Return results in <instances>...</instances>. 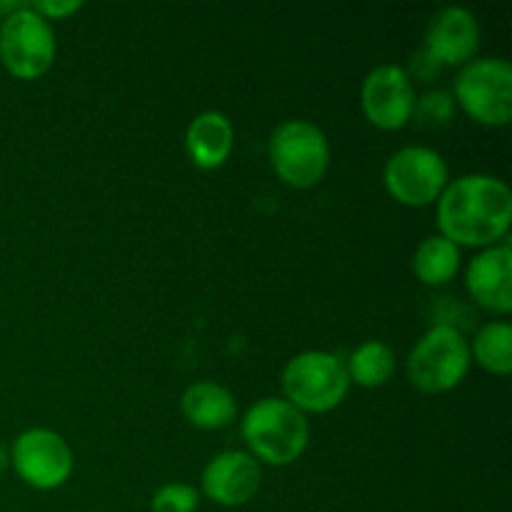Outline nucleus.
Segmentation results:
<instances>
[{
    "label": "nucleus",
    "mask_w": 512,
    "mask_h": 512,
    "mask_svg": "<svg viewBox=\"0 0 512 512\" xmlns=\"http://www.w3.org/2000/svg\"><path fill=\"white\" fill-rule=\"evenodd\" d=\"M512 223V193L493 175L473 173L445 185L438 198V225L455 245L493 248Z\"/></svg>",
    "instance_id": "f257e3e1"
},
{
    "label": "nucleus",
    "mask_w": 512,
    "mask_h": 512,
    "mask_svg": "<svg viewBox=\"0 0 512 512\" xmlns=\"http://www.w3.org/2000/svg\"><path fill=\"white\" fill-rule=\"evenodd\" d=\"M310 425L305 413L285 398H263L245 413L243 440L250 455L268 465H290L308 448Z\"/></svg>",
    "instance_id": "f03ea898"
},
{
    "label": "nucleus",
    "mask_w": 512,
    "mask_h": 512,
    "mask_svg": "<svg viewBox=\"0 0 512 512\" xmlns=\"http://www.w3.org/2000/svg\"><path fill=\"white\" fill-rule=\"evenodd\" d=\"M350 388L345 363L325 350L300 353L285 365L283 393L300 413H328L338 408Z\"/></svg>",
    "instance_id": "7ed1b4c3"
},
{
    "label": "nucleus",
    "mask_w": 512,
    "mask_h": 512,
    "mask_svg": "<svg viewBox=\"0 0 512 512\" xmlns=\"http://www.w3.org/2000/svg\"><path fill=\"white\" fill-rule=\"evenodd\" d=\"M468 370L470 343L455 325H433L408 355V378L420 393H448Z\"/></svg>",
    "instance_id": "20e7f679"
},
{
    "label": "nucleus",
    "mask_w": 512,
    "mask_h": 512,
    "mask_svg": "<svg viewBox=\"0 0 512 512\" xmlns=\"http://www.w3.org/2000/svg\"><path fill=\"white\" fill-rule=\"evenodd\" d=\"M270 163L280 180L293 188H313L330 165V145L323 130L310 120H285L268 143Z\"/></svg>",
    "instance_id": "39448f33"
},
{
    "label": "nucleus",
    "mask_w": 512,
    "mask_h": 512,
    "mask_svg": "<svg viewBox=\"0 0 512 512\" xmlns=\"http://www.w3.org/2000/svg\"><path fill=\"white\" fill-rule=\"evenodd\" d=\"M55 33L50 20L30 10L28 3L20 5L0 23V60L5 70L20 80H35L55 60Z\"/></svg>",
    "instance_id": "423d86ee"
},
{
    "label": "nucleus",
    "mask_w": 512,
    "mask_h": 512,
    "mask_svg": "<svg viewBox=\"0 0 512 512\" xmlns=\"http://www.w3.org/2000/svg\"><path fill=\"white\" fill-rule=\"evenodd\" d=\"M455 100L483 125H508L512 118V65L505 58H478L455 78Z\"/></svg>",
    "instance_id": "0eeeda50"
},
{
    "label": "nucleus",
    "mask_w": 512,
    "mask_h": 512,
    "mask_svg": "<svg viewBox=\"0 0 512 512\" xmlns=\"http://www.w3.org/2000/svg\"><path fill=\"white\" fill-rule=\"evenodd\" d=\"M383 183L398 203L423 208L438 200L448 185V165L443 155L425 145H408L385 163Z\"/></svg>",
    "instance_id": "6e6552de"
},
{
    "label": "nucleus",
    "mask_w": 512,
    "mask_h": 512,
    "mask_svg": "<svg viewBox=\"0 0 512 512\" xmlns=\"http://www.w3.org/2000/svg\"><path fill=\"white\" fill-rule=\"evenodd\" d=\"M10 465L30 488L55 490L73 473V450L63 435L48 428H30L15 438Z\"/></svg>",
    "instance_id": "1a4fd4ad"
},
{
    "label": "nucleus",
    "mask_w": 512,
    "mask_h": 512,
    "mask_svg": "<svg viewBox=\"0 0 512 512\" xmlns=\"http://www.w3.org/2000/svg\"><path fill=\"white\" fill-rule=\"evenodd\" d=\"M363 113L375 128L400 130L410 123L415 108L413 80L400 65L385 63L370 70L360 90Z\"/></svg>",
    "instance_id": "9d476101"
},
{
    "label": "nucleus",
    "mask_w": 512,
    "mask_h": 512,
    "mask_svg": "<svg viewBox=\"0 0 512 512\" xmlns=\"http://www.w3.org/2000/svg\"><path fill=\"white\" fill-rule=\"evenodd\" d=\"M260 463L243 450L215 455L203 470V493L223 508H240L255 498L260 488Z\"/></svg>",
    "instance_id": "9b49d317"
},
{
    "label": "nucleus",
    "mask_w": 512,
    "mask_h": 512,
    "mask_svg": "<svg viewBox=\"0 0 512 512\" xmlns=\"http://www.w3.org/2000/svg\"><path fill=\"white\" fill-rule=\"evenodd\" d=\"M480 45L478 18L468 8L450 5L443 8L428 25L425 45L445 65H463L475 55Z\"/></svg>",
    "instance_id": "f8f14e48"
},
{
    "label": "nucleus",
    "mask_w": 512,
    "mask_h": 512,
    "mask_svg": "<svg viewBox=\"0 0 512 512\" xmlns=\"http://www.w3.org/2000/svg\"><path fill=\"white\" fill-rule=\"evenodd\" d=\"M470 295L485 310L508 315L512 310V250L510 245H493L473 258L468 268Z\"/></svg>",
    "instance_id": "ddd939ff"
},
{
    "label": "nucleus",
    "mask_w": 512,
    "mask_h": 512,
    "mask_svg": "<svg viewBox=\"0 0 512 512\" xmlns=\"http://www.w3.org/2000/svg\"><path fill=\"white\" fill-rule=\"evenodd\" d=\"M185 150L200 170H215L233 153V123L218 110H205L185 133Z\"/></svg>",
    "instance_id": "4468645a"
},
{
    "label": "nucleus",
    "mask_w": 512,
    "mask_h": 512,
    "mask_svg": "<svg viewBox=\"0 0 512 512\" xmlns=\"http://www.w3.org/2000/svg\"><path fill=\"white\" fill-rule=\"evenodd\" d=\"M183 413L195 428L220 430L233 423L235 418V398L228 388L218 383H195L183 393Z\"/></svg>",
    "instance_id": "2eb2a0df"
},
{
    "label": "nucleus",
    "mask_w": 512,
    "mask_h": 512,
    "mask_svg": "<svg viewBox=\"0 0 512 512\" xmlns=\"http://www.w3.org/2000/svg\"><path fill=\"white\" fill-rule=\"evenodd\" d=\"M345 370L350 383L360 388H380L395 373V353L383 340H365L350 353Z\"/></svg>",
    "instance_id": "dca6fc26"
},
{
    "label": "nucleus",
    "mask_w": 512,
    "mask_h": 512,
    "mask_svg": "<svg viewBox=\"0 0 512 512\" xmlns=\"http://www.w3.org/2000/svg\"><path fill=\"white\" fill-rule=\"evenodd\" d=\"M460 268V248L443 235H430L413 255V270L425 285H443Z\"/></svg>",
    "instance_id": "f3484780"
},
{
    "label": "nucleus",
    "mask_w": 512,
    "mask_h": 512,
    "mask_svg": "<svg viewBox=\"0 0 512 512\" xmlns=\"http://www.w3.org/2000/svg\"><path fill=\"white\" fill-rule=\"evenodd\" d=\"M480 368L493 375H508L512 370V328L508 323H488L478 330L473 350Z\"/></svg>",
    "instance_id": "a211bd4d"
},
{
    "label": "nucleus",
    "mask_w": 512,
    "mask_h": 512,
    "mask_svg": "<svg viewBox=\"0 0 512 512\" xmlns=\"http://www.w3.org/2000/svg\"><path fill=\"white\" fill-rule=\"evenodd\" d=\"M455 115V98L445 90H430L423 98H415L413 118L418 128L425 130H438L453 120Z\"/></svg>",
    "instance_id": "6ab92c4d"
},
{
    "label": "nucleus",
    "mask_w": 512,
    "mask_h": 512,
    "mask_svg": "<svg viewBox=\"0 0 512 512\" xmlns=\"http://www.w3.org/2000/svg\"><path fill=\"white\" fill-rule=\"evenodd\" d=\"M200 495L193 485L168 483L155 490L150 508L153 512H195L198 510Z\"/></svg>",
    "instance_id": "aec40b11"
},
{
    "label": "nucleus",
    "mask_w": 512,
    "mask_h": 512,
    "mask_svg": "<svg viewBox=\"0 0 512 512\" xmlns=\"http://www.w3.org/2000/svg\"><path fill=\"white\" fill-rule=\"evenodd\" d=\"M440 73H443V63H440V60L435 58L428 48L415 50V53L410 55L408 70H405V75H408L410 80L415 78V80H420V83H430V80L438 78Z\"/></svg>",
    "instance_id": "412c9836"
},
{
    "label": "nucleus",
    "mask_w": 512,
    "mask_h": 512,
    "mask_svg": "<svg viewBox=\"0 0 512 512\" xmlns=\"http://www.w3.org/2000/svg\"><path fill=\"white\" fill-rule=\"evenodd\" d=\"M30 10H35L38 15H43L45 20L50 18H65V15H73L78 13L80 8H83V3L80 0H38V3H28Z\"/></svg>",
    "instance_id": "4be33fe9"
},
{
    "label": "nucleus",
    "mask_w": 512,
    "mask_h": 512,
    "mask_svg": "<svg viewBox=\"0 0 512 512\" xmlns=\"http://www.w3.org/2000/svg\"><path fill=\"white\" fill-rule=\"evenodd\" d=\"M10 465V450L5 445H0V473Z\"/></svg>",
    "instance_id": "5701e85b"
},
{
    "label": "nucleus",
    "mask_w": 512,
    "mask_h": 512,
    "mask_svg": "<svg viewBox=\"0 0 512 512\" xmlns=\"http://www.w3.org/2000/svg\"><path fill=\"white\" fill-rule=\"evenodd\" d=\"M20 5H23V3H0V15H3V18H5V15H10V13H13V10H18Z\"/></svg>",
    "instance_id": "b1692460"
}]
</instances>
